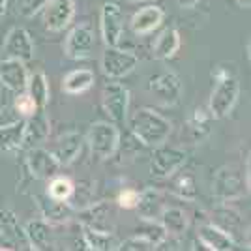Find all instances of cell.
Masks as SVG:
<instances>
[{"label":"cell","mask_w":251,"mask_h":251,"mask_svg":"<svg viewBox=\"0 0 251 251\" xmlns=\"http://www.w3.org/2000/svg\"><path fill=\"white\" fill-rule=\"evenodd\" d=\"M212 122H214V116H212L206 105L193 107L191 113L188 115V120H186L191 139L195 143H201L202 139H206L210 135V131H212Z\"/></svg>","instance_id":"22"},{"label":"cell","mask_w":251,"mask_h":251,"mask_svg":"<svg viewBox=\"0 0 251 251\" xmlns=\"http://www.w3.org/2000/svg\"><path fill=\"white\" fill-rule=\"evenodd\" d=\"M165 19V11L159 6H145L141 10H137L129 21V26L135 36H148L154 30L161 26V23Z\"/></svg>","instance_id":"20"},{"label":"cell","mask_w":251,"mask_h":251,"mask_svg":"<svg viewBox=\"0 0 251 251\" xmlns=\"http://www.w3.org/2000/svg\"><path fill=\"white\" fill-rule=\"evenodd\" d=\"M25 163H26V171L30 173L32 176L36 178V180H43V182H47L49 178L56 176L60 173V169H62L56 156L52 154L51 150H47V148L43 147L28 148Z\"/></svg>","instance_id":"10"},{"label":"cell","mask_w":251,"mask_h":251,"mask_svg":"<svg viewBox=\"0 0 251 251\" xmlns=\"http://www.w3.org/2000/svg\"><path fill=\"white\" fill-rule=\"evenodd\" d=\"M129 129L141 145L156 148L169 141V135L173 131V124L169 122V118L159 115L154 109L141 107L135 111V115L131 116Z\"/></svg>","instance_id":"1"},{"label":"cell","mask_w":251,"mask_h":251,"mask_svg":"<svg viewBox=\"0 0 251 251\" xmlns=\"http://www.w3.org/2000/svg\"><path fill=\"white\" fill-rule=\"evenodd\" d=\"M47 2L49 0H15V11L25 19H30L42 11Z\"/></svg>","instance_id":"36"},{"label":"cell","mask_w":251,"mask_h":251,"mask_svg":"<svg viewBox=\"0 0 251 251\" xmlns=\"http://www.w3.org/2000/svg\"><path fill=\"white\" fill-rule=\"evenodd\" d=\"M156 250L150 242L141 236V234H135V236H129L118 244V251H152Z\"/></svg>","instance_id":"37"},{"label":"cell","mask_w":251,"mask_h":251,"mask_svg":"<svg viewBox=\"0 0 251 251\" xmlns=\"http://www.w3.org/2000/svg\"><path fill=\"white\" fill-rule=\"evenodd\" d=\"M188 161V152L180 147H169L167 143L154 148L150 159V173L156 178H171Z\"/></svg>","instance_id":"6"},{"label":"cell","mask_w":251,"mask_h":251,"mask_svg":"<svg viewBox=\"0 0 251 251\" xmlns=\"http://www.w3.org/2000/svg\"><path fill=\"white\" fill-rule=\"evenodd\" d=\"M84 248L90 251H115L118 250L120 240L115 236V230H98L81 225Z\"/></svg>","instance_id":"26"},{"label":"cell","mask_w":251,"mask_h":251,"mask_svg":"<svg viewBox=\"0 0 251 251\" xmlns=\"http://www.w3.org/2000/svg\"><path fill=\"white\" fill-rule=\"evenodd\" d=\"M129 90L118 79L107 81L101 90V107L109 120L116 126H124L129 113Z\"/></svg>","instance_id":"5"},{"label":"cell","mask_w":251,"mask_h":251,"mask_svg":"<svg viewBox=\"0 0 251 251\" xmlns=\"http://www.w3.org/2000/svg\"><path fill=\"white\" fill-rule=\"evenodd\" d=\"M75 216L79 218L81 225L98 230H115V210L105 201H98L88 204L86 208L77 210Z\"/></svg>","instance_id":"15"},{"label":"cell","mask_w":251,"mask_h":251,"mask_svg":"<svg viewBox=\"0 0 251 251\" xmlns=\"http://www.w3.org/2000/svg\"><path fill=\"white\" fill-rule=\"evenodd\" d=\"M236 4L244 10H251V0H236Z\"/></svg>","instance_id":"42"},{"label":"cell","mask_w":251,"mask_h":251,"mask_svg":"<svg viewBox=\"0 0 251 251\" xmlns=\"http://www.w3.org/2000/svg\"><path fill=\"white\" fill-rule=\"evenodd\" d=\"M210 221L216 223L218 227L225 229L227 232H230L234 236V230L240 227L242 218H240V212L230 206V202H220L218 208L212 212Z\"/></svg>","instance_id":"30"},{"label":"cell","mask_w":251,"mask_h":251,"mask_svg":"<svg viewBox=\"0 0 251 251\" xmlns=\"http://www.w3.org/2000/svg\"><path fill=\"white\" fill-rule=\"evenodd\" d=\"M180 45H182L180 32L175 26H169L159 32V36L152 45V54L156 60H171L180 51Z\"/></svg>","instance_id":"24"},{"label":"cell","mask_w":251,"mask_h":251,"mask_svg":"<svg viewBox=\"0 0 251 251\" xmlns=\"http://www.w3.org/2000/svg\"><path fill=\"white\" fill-rule=\"evenodd\" d=\"M133 2H145V0H133Z\"/></svg>","instance_id":"46"},{"label":"cell","mask_w":251,"mask_h":251,"mask_svg":"<svg viewBox=\"0 0 251 251\" xmlns=\"http://www.w3.org/2000/svg\"><path fill=\"white\" fill-rule=\"evenodd\" d=\"M26 92L36 101L40 109H45L49 100H51V88H49V81L43 72H34L28 75V83H26Z\"/></svg>","instance_id":"31"},{"label":"cell","mask_w":251,"mask_h":251,"mask_svg":"<svg viewBox=\"0 0 251 251\" xmlns=\"http://www.w3.org/2000/svg\"><path fill=\"white\" fill-rule=\"evenodd\" d=\"M0 234L13 250H30L25 234V225H21L15 212L0 208Z\"/></svg>","instance_id":"19"},{"label":"cell","mask_w":251,"mask_h":251,"mask_svg":"<svg viewBox=\"0 0 251 251\" xmlns=\"http://www.w3.org/2000/svg\"><path fill=\"white\" fill-rule=\"evenodd\" d=\"M197 240L208 251H232L236 250V238L225 229L218 227L216 223L206 221L197 229Z\"/></svg>","instance_id":"16"},{"label":"cell","mask_w":251,"mask_h":251,"mask_svg":"<svg viewBox=\"0 0 251 251\" xmlns=\"http://www.w3.org/2000/svg\"><path fill=\"white\" fill-rule=\"evenodd\" d=\"M96 49V32L88 23H81L68 32L64 42V54L70 60H84Z\"/></svg>","instance_id":"8"},{"label":"cell","mask_w":251,"mask_h":251,"mask_svg":"<svg viewBox=\"0 0 251 251\" xmlns=\"http://www.w3.org/2000/svg\"><path fill=\"white\" fill-rule=\"evenodd\" d=\"M96 83V75L92 70L86 68H79L70 74L64 75L62 79V90L68 96H81L88 92Z\"/></svg>","instance_id":"28"},{"label":"cell","mask_w":251,"mask_h":251,"mask_svg":"<svg viewBox=\"0 0 251 251\" xmlns=\"http://www.w3.org/2000/svg\"><path fill=\"white\" fill-rule=\"evenodd\" d=\"M75 184L70 180L68 176H62L60 173L56 176H52L47 180V188H45V193L51 197V199L56 201H66L70 202L72 195H74Z\"/></svg>","instance_id":"32"},{"label":"cell","mask_w":251,"mask_h":251,"mask_svg":"<svg viewBox=\"0 0 251 251\" xmlns=\"http://www.w3.org/2000/svg\"><path fill=\"white\" fill-rule=\"evenodd\" d=\"M246 51H248V58L251 60V38L248 40V47H246Z\"/></svg>","instance_id":"45"},{"label":"cell","mask_w":251,"mask_h":251,"mask_svg":"<svg viewBox=\"0 0 251 251\" xmlns=\"http://www.w3.org/2000/svg\"><path fill=\"white\" fill-rule=\"evenodd\" d=\"M40 13L45 30L64 32L75 17V0H49Z\"/></svg>","instance_id":"11"},{"label":"cell","mask_w":251,"mask_h":251,"mask_svg":"<svg viewBox=\"0 0 251 251\" xmlns=\"http://www.w3.org/2000/svg\"><path fill=\"white\" fill-rule=\"evenodd\" d=\"M163 208H165V199H163V193L159 189L147 188L141 191L135 208L141 216V220H159V214Z\"/></svg>","instance_id":"27"},{"label":"cell","mask_w":251,"mask_h":251,"mask_svg":"<svg viewBox=\"0 0 251 251\" xmlns=\"http://www.w3.org/2000/svg\"><path fill=\"white\" fill-rule=\"evenodd\" d=\"M201 0H176V4L182 10H193L195 6H199Z\"/></svg>","instance_id":"39"},{"label":"cell","mask_w":251,"mask_h":251,"mask_svg":"<svg viewBox=\"0 0 251 251\" xmlns=\"http://www.w3.org/2000/svg\"><path fill=\"white\" fill-rule=\"evenodd\" d=\"M4 250H13L8 242L2 238V234H0V251H4Z\"/></svg>","instance_id":"43"},{"label":"cell","mask_w":251,"mask_h":251,"mask_svg":"<svg viewBox=\"0 0 251 251\" xmlns=\"http://www.w3.org/2000/svg\"><path fill=\"white\" fill-rule=\"evenodd\" d=\"M248 186L246 180L234 165H223L214 173L212 178V193L218 202H232L246 195Z\"/></svg>","instance_id":"4"},{"label":"cell","mask_w":251,"mask_h":251,"mask_svg":"<svg viewBox=\"0 0 251 251\" xmlns=\"http://www.w3.org/2000/svg\"><path fill=\"white\" fill-rule=\"evenodd\" d=\"M52 225L45 220H30L25 225V234L28 240V248L34 251L49 250L52 246Z\"/></svg>","instance_id":"25"},{"label":"cell","mask_w":251,"mask_h":251,"mask_svg":"<svg viewBox=\"0 0 251 251\" xmlns=\"http://www.w3.org/2000/svg\"><path fill=\"white\" fill-rule=\"evenodd\" d=\"M148 90L165 107H173L182 98V83L175 72H159L148 81Z\"/></svg>","instance_id":"12"},{"label":"cell","mask_w":251,"mask_h":251,"mask_svg":"<svg viewBox=\"0 0 251 251\" xmlns=\"http://www.w3.org/2000/svg\"><path fill=\"white\" fill-rule=\"evenodd\" d=\"M51 133V122L45 111L40 109L38 113L25 118V133H23V147L21 150H28L34 147H42L49 139Z\"/></svg>","instance_id":"17"},{"label":"cell","mask_w":251,"mask_h":251,"mask_svg":"<svg viewBox=\"0 0 251 251\" xmlns=\"http://www.w3.org/2000/svg\"><path fill=\"white\" fill-rule=\"evenodd\" d=\"M86 143L96 159H111L120 148V129L113 122H94L86 133Z\"/></svg>","instance_id":"3"},{"label":"cell","mask_w":251,"mask_h":251,"mask_svg":"<svg viewBox=\"0 0 251 251\" xmlns=\"http://www.w3.org/2000/svg\"><path fill=\"white\" fill-rule=\"evenodd\" d=\"M159 223L165 227L169 236L173 238H180L184 236L189 229V216L188 212L180 206H167L161 210L159 214Z\"/></svg>","instance_id":"23"},{"label":"cell","mask_w":251,"mask_h":251,"mask_svg":"<svg viewBox=\"0 0 251 251\" xmlns=\"http://www.w3.org/2000/svg\"><path fill=\"white\" fill-rule=\"evenodd\" d=\"M100 32L105 47H115L124 36V11L116 2H105L100 11Z\"/></svg>","instance_id":"9"},{"label":"cell","mask_w":251,"mask_h":251,"mask_svg":"<svg viewBox=\"0 0 251 251\" xmlns=\"http://www.w3.org/2000/svg\"><path fill=\"white\" fill-rule=\"evenodd\" d=\"M246 186H248V191H251V152L246 159Z\"/></svg>","instance_id":"40"},{"label":"cell","mask_w":251,"mask_h":251,"mask_svg":"<svg viewBox=\"0 0 251 251\" xmlns=\"http://www.w3.org/2000/svg\"><path fill=\"white\" fill-rule=\"evenodd\" d=\"M139 195H141V191H137L133 188H124L116 195V204L124 210H135L137 202H139Z\"/></svg>","instance_id":"38"},{"label":"cell","mask_w":251,"mask_h":251,"mask_svg":"<svg viewBox=\"0 0 251 251\" xmlns=\"http://www.w3.org/2000/svg\"><path fill=\"white\" fill-rule=\"evenodd\" d=\"M34 201L42 214V220H45L51 225H66L75 218V208L70 202L51 199L45 191L34 195Z\"/></svg>","instance_id":"14"},{"label":"cell","mask_w":251,"mask_h":251,"mask_svg":"<svg viewBox=\"0 0 251 251\" xmlns=\"http://www.w3.org/2000/svg\"><path fill=\"white\" fill-rule=\"evenodd\" d=\"M28 75L30 74L26 70V62L15 60V58H4L0 62V83L13 94L26 90Z\"/></svg>","instance_id":"18"},{"label":"cell","mask_w":251,"mask_h":251,"mask_svg":"<svg viewBox=\"0 0 251 251\" xmlns=\"http://www.w3.org/2000/svg\"><path fill=\"white\" fill-rule=\"evenodd\" d=\"M240 98V81L232 74L227 77L216 79V84L212 88L206 107L214 116V120H221L232 113V109L238 103Z\"/></svg>","instance_id":"2"},{"label":"cell","mask_w":251,"mask_h":251,"mask_svg":"<svg viewBox=\"0 0 251 251\" xmlns=\"http://www.w3.org/2000/svg\"><path fill=\"white\" fill-rule=\"evenodd\" d=\"M173 191L180 199L195 202L197 201V182H195V176L191 173L178 175L176 180H175V186H173Z\"/></svg>","instance_id":"33"},{"label":"cell","mask_w":251,"mask_h":251,"mask_svg":"<svg viewBox=\"0 0 251 251\" xmlns=\"http://www.w3.org/2000/svg\"><path fill=\"white\" fill-rule=\"evenodd\" d=\"M4 58H15L21 62H30L34 58V42L30 32L23 26H15L6 34V40L2 45Z\"/></svg>","instance_id":"13"},{"label":"cell","mask_w":251,"mask_h":251,"mask_svg":"<svg viewBox=\"0 0 251 251\" xmlns=\"http://www.w3.org/2000/svg\"><path fill=\"white\" fill-rule=\"evenodd\" d=\"M100 66L107 79H124L131 72H135V68L139 66V56L133 51L120 49L118 45L105 47Z\"/></svg>","instance_id":"7"},{"label":"cell","mask_w":251,"mask_h":251,"mask_svg":"<svg viewBox=\"0 0 251 251\" xmlns=\"http://www.w3.org/2000/svg\"><path fill=\"white\" fill-rule=\"evenodd\" d=\"M13 109L17 111V115L23 116V118H28L34 113L40 111V107L36 105V101L30 98V94L25 90V92H19L15 94V100H13Z\"/></svg>","instance_id":"35"},{"label":"cell","mask_w":251,"mask_h":251,"mask_svg":"<svg viewBox=\"0 0 251 251\" xmlns=\"http://www.w3.org/2000/svg\"><path fill=\"white\" fill-rule=\"evenodd\" d=\"M145 221V225L139 229V232L137 234H141V236H145L154 248H159V246H163L165 242L169 240V234L167 230H165V227L159 223L157 220H143Z\"/></svg>","instance_id":"34"},{"label":"cell","mask_w":251,"mask_h":251,"mask_svg":"<svg viewBox=\"0 0 251 251\" xmlns=\"http://www.w3.org/2000/svg\"><path fill=\"white\" fill-rule=\"evenodd\" d=\"M6 10H8V0H0V17H4Z\"/></svg>","instance_id":"44"},{"label":"cell","mask_w":251,"mask_h":251,"mask_svg":"<svg viewBox=\"0 0 251 251\" xmlns=\"http://www.w3.org/2000/svg\"><path fill=\"white\" fill-rule=\"evenodd\" d=\"M83 145L84 137L79 131H68V133H64L56 141L52 154L56 156V159L60 161L62 167H68V165H72L75 159L79 157L81 150H83Z\"/></svg>","instance_id":"21"},{"label":"cell","mask_w":251,"mask_h":251,"mask_svg":"<svg viewBox=\"0 0 251 251\" xmlns=\"http://www.w3.org/2000/svg\"><path fill=\"white\" fill-rule=\"evenodd\" d=\"M23 133H25V118L0 126V152L11 154L21 150Z\"/></svg>","instance_id":"29"},{"label":"cell","mask_w":251,"mask_h":251,"mask_svg":"<svg viewBox=\"0 0 251 251\" xmlns=\"http://www.w3.org/2000/svg\"><path fill=\"white\" fill-rule=\"evenodd\" d=\"M244 242H246V246L251 250V227H248V230L244 232Z\"/></svg>","instance_id":"41"}]
</instances>
